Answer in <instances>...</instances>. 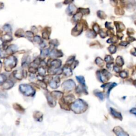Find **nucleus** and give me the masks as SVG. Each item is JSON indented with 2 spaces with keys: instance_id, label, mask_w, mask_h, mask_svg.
I'll return each mask as SVG.
<instances>
[{
  "instance_id": "obj_1",
  "label": "nucleus",
  "mask_w": 136,
  "mask_h": 136,
  "mask_svg": "<svg viewBox=\"0 0 136 136\" xmlns=\"http://www.w3.org/2000/svg\"><path fill=\"white\" fill-rule=\"evenodd\" d=\"M87 104L84 101L78 99L73 102L71 106V108L76 114H80L85 112L87 108Z\"/></svg>"
},
{
  "instance_id": "obj_2",
  "label": "nucleus",
  "mask_w": 136,
  "mask_h": 136,
  "mask_svg": "<svg viewBox=\"0 0 136 136\" xmlns=\"http://www.w3.org/2000/svg\"><path fill=\"white\" fill-rule=\"evenodd\" d=\"M17 59L14 56H11L6 59L4 61L5 69L7 71H10L17 65Z\"/></svg>"
},
{
  "instance_id": "obj_3",
  "label": "nucleus",
  "mask_w": 136,
  "mask_h": 136,
  "mask_svg": "<svg viewBox=\"0 0 136 136\" xmlns=\"http://www.w3.org/2000/svg\"><path fill=\"white\" fill-rule=\"evenodd\" d=\"M19 89H20V92L25 96H34L35 94V91L30 85H21L19 86Z\"/></svg>"
},
{
  "instance_id": "obj_4",
  "label": "nucleus",
  "mask_w": 136,
  "mask_h": 136,
  "mask_svg": "<svg viewBox=\"0 0 136 136\" xmlns=\"http://www.w3.org/2000/svg\"><path fill=\"white\" fill-rule=\"evenodd\" d=\"M75 82L72 80L65 81L62 84V88L65 91H70L75 87Z\"/></svg>"
},
{
  "instance_id": "obj_5",
  "label": "nucleus",
  "mask_w": 136,
  "mask_h": 136,
  "mask_svg": "<svg viewBox=\"0 0 136 136\" xmlns=\"http://www.w3.org/2000/svg\"><path fill=\"white\" fill-rule=\"evenodd\" d=\"M113 132L115 133L116 136H129V134L119 126L114 127L113 129Z\"/></svg>"
},
{
  "instance_id": "obj_6",
  "label": "nucleus",
  "mask_w": 136,
  "mask_h": 136,
  "mask_svg": "<svg viewBox=\"0 0 136 136\" xmlns=\"http://www.w3.org/2000/svg\"><path fill=\"white\" fill-rule=\"evenodd\" d=\"M61 61L60 60H54L50 63V69L55 70L56 69H59V68L61 65Z\"/></svg>"
},
{
  "instance_id": "obj_7",
  "label": "nucleus",
  "mask_w": 136,
  "mask_h": 136,
  "mask_svg": "<svg viewBox=\"0 0 136 136\" xmlns=\"http://www.w3.org/2000/svg\"><path fill=\"white\" fill-rule=\"evenodd\" d=\"M82 25L81 24H78L75 28L73 29L72 31V34L75 36V34H77V35H78L82 32Z\"/></svg>"
},
{
  "instance_id": "obj_8",
  "label": "nucleus",
  "mask_w": 136,
  "mask_h": 136,
  "mask_svg": "<svg viewBox=\"0 0 136 136\" xmlns=\"http://www.w3.org/2000/svg\"><path fill=\"white\" fill-rule=\"evenodd\" d=\"M60 78L59 77H56L54 78L53 80H52L49 83L50 86L53 89H56L59 87V85L60 83Z\"/></svg>"
},
{
  "instance_id": "obj_9",
  "label": "nucleus",
  "mask_w": 136,
  "mask_h": 136,
  "mask_svg": "<svg viewBox=\"0 0 136 136\" xmlns=\"http://www.w3.org/2000/svg\"><path fill=\"white\" fill-rule=\"evenodd\" d=\"M110 111L111 114H112V115L113 116L114 118H118V119L120 120H122L123 118H122V114L120 113V112H117L116 110L113 109V108H110Z\"/></svg>"
},
{
  "instance_id": "obj_10",
  "label": "nucleus",
  "mask_w": 136,
  "mask_h": 136,
  "mask_svg": "<svg viewBox=\"0 0 136 136\" xmlns=\"http://www.w3.org/2000/svg\"><path fill=\"white\" fill-rule=\"evenodd\" d=\"M46 98H47V102L48 105L52 107H54L56 105V102L55 100H54V98L52 96V95L49 94H46Z\"/></svg>"
},
{
  "instance_id": "obj_11",
  "label": "nucleus",
  "mask_w": 136,
  "mask_h": 136,
  "mask_svg": "<svg viewBox=\"0 0 136 136\" xmlns=\"http://www.w3.org/2000/svg\"><path fill=\"white\" fill-rule=\"evenodd\" d=\"M13 75L15 78H16L18 80H21L22 78L24 77V71L16 70L14 71Z\"/></svg>"
},
{
  "instance_id": "obj_12",
  "label": "nucleus",
  "mask_w": 136,
  "mask_h": 136,
  "mask_svg": "<svg viewBox=\"0 0 136 136\" xmlns=\"http://www.w3.org/2000/svg\"><path fill=\"white\" fill-rule=\"evenodd\" d=\"M43 114L39 111H35L34 113V118L36 121L41 122L43 120Z\"/></svg>"
},
{
  "instance_id": "obj_13",
  "label": "nucleus",
  "mask_w": 136,
  "mask_h": 136,
  "mask_svg": "<svg viewBox=\"0 0 136 136\" xmlns=\"http://www.w3.org/2000/svg\"><path fill=\"white\" fill-rule=\"evenodd\" d=\"M13 85H14V83H13L12 81L10 80L6 81L3 83L2 88L3 89H5V90H9V89L12 88L13 86Z\"/></svg>"
},
{
  "instance_id": "obj_14",
  "label": "nucleus",
  "mask_w": 136,
  "mask_h": 136,
  "mask_svg": "<svg viewBox=\"0 0 136 136\" xmlns=\"http://www.w3.org/2000/svg\"><path fill=\"white\" fill-rule=\"evenodd\" d=\"M63 72L65 76L67 77H70L72 75V72L71 69L70 68L68 67V65H65L63 69Z\"/></svg>"
},
{
  "instance_id": "obj_15",
  "label": "nucleus",
  "mask_w": 136,
  "mask_h": 136,
  "mask_svg": "<svg viewBox=\"0 0 136 136\" xmlns=\"http://www.w3.org/2000/svg\"><path fill=\"white\" fill-rule=\"evenodd\" d=\"M50 55L52 57H61V56H63V54H62L61 50L55 49L50 52Z\"/></svg>"
},
{
  "instance_id": "obj_16",
  "label": "nucleus",
  "mask_w": 136,
  "mask_h": 136,
  "mask_svg": "<svg viewBox=\"0 0 136 136\" xmlns=\"http://www.w3.org/2000/svg\"><path fill=\"white\" fill-rule=\"evenodd\" d=\"M76 7H75V5L73 4H70L69 5V7H68L67 10V12L68 14H69V15H71L73 14V13L75 12V10H76Z\"/></svg>"
},
{
  "instance_id": "obj_17",
  "label": "nucleus",
  "mask_w": 136,
  "mask_h": 136,
  "mask_svg": "<svg viewBox=\"0 0 136 136\" xmlns=\"http://www.w3.org/2000/svg\"><path fill=\"white\" fill-rule=\"evenodd\" d=\"M13 108L14 109L16 110V111H17L20 113H24L25 112V109L24 108L21 106L20 105H19L17 103H15L13 104Z\"/></svg>"
},
{
  "instance_id": "obj_18",
  "label": "nucleus",
  "mask_w": 136,
  "mask_h": 136,
  "mask_svg": "<svg viewBox=\"0 0 136 136\" xmlns=\"http://www.w3.org/2000/svg\"><path fill=\"white\" fill-rule=\"evenodd\" d=\"M17 50H18V47H17V46L16 45H11L7 48L6 51L9 54H10L14 53V52L17 51Z\"/></svg>"
},
{
  "instance_id": "obj_19",
  "label": "nucleus",
  "mask_w": 136,
  "mask_h": 136,
  "mask_svg": "<svg viewBox=\"0 0 136 136\" xmlns=\"http://www.w3.org/2000/svg\"><path fill=\"white\" fill-rule=\"evenodd\" d=\"M74 100H75L74 96L72 95H68V96H66L63 100H64V102L65 103L68 104L69 103H71Z\"/></svg>"
},
{
  "instance_id": "obj_20",
  "label": "nucleus",
  "mask_w": 136,
  "mask_h": 136,
  "mask_svg": "<svg viewBox=\"0 0 136 136\" xmlns=\"http://www.w3.org/2000/svg\"><path fill=\"white\" fill-rule=\"evenodd\" d=\"M63 93L61 92H57V91H54L52 93V96L54 98H61L63 96Z\"/></svg>"
},
{
  "instance_id": "obj_21",
  "label": "nucleus",
  "mask_w": 136,
  "mask_h": 136,
  "mask_svg": "<svg viewBox=\"0 0 136 136\" xmlns=\"http://www.w3.org/2000/svg\"><path fill=\"white\" fill-rule=\"evenodd\" d=\"M48 54H49V49H45L42 50L41 53H40V58L42 60H44L47 56Z\"/></svg>"
},
{
  "instance_id": "obj_22",
  "label": "nucleus",
  "mask_w": 136,
  "mask_h": 136,
  "mask_svg": "<svg viewBox=\"0 0 136 136\" xmlns=\"http://www.w3.org/2000/svg\"><path fill=\"white\" fill-rule=\"evenodd\" d=\"M2 40L3 41H4L5 42H10L12 40V38L10 35H9V34H7L3 36Z\"/></svg>"
},
{
  "instance_id": "obj_23",
  "label": "nucleus",
  "mask_w": 136,
  "mask_h": 136,
  "mask_svg": "<svg viewBox=\"0 0 136 136\" xmlns=\"http://www.w3.org/2000/svg\"><path fill=\"white\" fill-rule=\"evenodd\" d=\"M82 16V14H81L80 12L77 13L75 15H74V16H73V20H74L75 22H77V21H78L80 20Z\"/></svg>"
},
{
  "instance_id": "obj_24",
  "label": "nucleus",
  "mask_w": 136,
  "mask_h": 136,
  "mask_svg": "<svg viewBox=\"0 0 136 136\" xmlns=\"http://www.w3.org/2000/svg\"><path fill=\"white\" fill-rule=\"evenodd\" d=\"M15 36L17 37H24V32L22 29H20L17 31L15 33Z\"/></svg>"
},
{
  "instance_id": "obj_25",
  "label": "nucleus",
  "mask_w": 136,
  "mask_h": 136,
  "mask_svg": "<svg viewBox=\"0 0 136 136\" xmlns=\"http://www.w3.org/2000/svg\"><path fill=\"white\" fill-rule=\"evenodd\" d=\"M116 63L119 66H122L124 64L123 60L121 56H118L116 60Z\"/></svg>"
},
{
  "instance_id": "obj_26",
  "label": "nucleus",
  "mask_w": 136,
  "mask_h": 136,
  "mask_svg": "<svg viewBox=\"0 0 136 136\" xmlns=\"http://www.w3.org/2000/svg\"><path fill=\"white\" fill-rule=\"evenodd\" d=\"M76 79L78 81V82H80L81 85L85 86V80L84 77L82 76H77Z\"/></svg>"
},
{
  "instance_id": "obj_27",
  "label": "nucleus",
  "mask_w": 136,
  "mask_h": 136,
  "mask_svg": "<svg viewBox=\"0 0 136 136\" xmlns=\"http://www.w3.org/2000/svg\"><path fill=\"white\" fill-rule=\"evenodd\" d=\"M80 11V13L82 14H89V13L90 11H89V10L88 9H82V8H79L78 10Z\"/></svg>"
},
{
  "instance_id": "obj_28",
  "label": "nucleus",
  "mask_w": 136,
  "mask_h": 136,
  "mask_svg": "<svg viewBox=\"0 0 136 136\" xmlns=\"http://www.w3.org/2000/svg\"><path fill=\"white\" fill-rule=\"evenodd\" d=\"M5 80H6V77L3 75L0 74V86L3 85V83L6 81Z\"/></svg>"
},
{
  "instance_id": "obj_29",
  "label": "nucleus",
  "mask_w": 136,
  "mask_h": 136,
  "mask_svg": "<svg viewBox=\"0 0 136 136\" xmlns=\"http://www.w3.org/2000/svg\"><path fill=\"white\" fill-rule=\"evenodd\" d=\"M95 32L92 30H89L87 32V36L89 38H93L95 37Z\"/></svg>"
},
{
  "instance_id": "obj_30",
  "label": "nucleus",
  "mask_w": 136,
  "mask_h": 136,
  "mask_svg": "<svg viewBox=\"0 0 136 136\" xmlns=\"http://www.w3.org/2000/svg\"><path fill=\"white\" fill-rule=\"evenodd\" d=\"M3 29L4 30L5 32H11V27L10 26V25H4V26H3Z\"/></svg>"
},
{
  "instance_id": "obj_31",
  "label": "nucleus",
  "mask_w": 136,
  "mask_h": 136,
  "mask_svg": "<svg viewBox=\"0 0 136 136\" xmlns=\"http://www.w3.org/2000/svg\"><path fill=\"white\" fill-rule=\"evenodd\" d=\"M96 63L97 65H100V66H102L103 65V64H104V61H103V60L100 59V57H97L96 60Z\"/></svg>"
},
{
  "instance_id": "obj_32",
  "label": "nucleus",
  "mask_w": 136,
  "mask_h": 136,
  "mask_svg": "<svg viewBox=\"0 0 136 136\" xmlns=\"http://www.w3.org/2000/svg\"><path fill=\"white\" fill-rule=\"evenodd\" d=\"M42 36L43 38L47 39L49 38L50 33L47 32V31H44V32L42 33Z\"/></svg>"
},
{
  "instance_id": "obj_33",
  "label": "nucleus",
  "mask_w": 136,
  "mask_h": 136,
  "mask_svg": "<svg viewBox=\"0 0 136 136\" xmlns=\"http://www.w3.org/2000/svg\"><path fill=\"white\" fill-rule=\"evenodd\" d=\"M116 50V47L114 45H111V46H110L109 47H108V50H109L110 53H112V54L115 53Z\"/></svg>"
},
{
  "instance_id": "obj_34",
  "label": "nucleus",
  "mask_w": 136,
  "mask_h": 136,
  "mask_svg": "<svg viewBox=\"0 0 136 136\" xmlns=\"http://www.w3.org/2000/svg\"><path fill=\"white\" fill-rule=\"evenodd\" d=\"M38 72L41 76H43V75H44L45 74V70L43 67L39 68L38 69Z\"/></svg>"
},
{
  "instance_id": "obj_35",
  "label": "nucleus",
  "mask_w": 136,
  "mask_h": 136,
  "mask_svg": "<svg viewBox=\"0 0 136 136\" xmlns=\"http://www.w3.org/2000/svg\"><path fill=\"white\" fill-rule=\"evenodd\" d=\"M34 41L35 42L39 44V43H41L42 40H41V38H40V37L39 36H36L35 37H34Z\"/></svg>"
},
{
  "instance_id": "obj_36",
  "label": "nucleus",
  "mask_w": 136,
  "mask_h": 136,
  "mask_svg": "<svg viewBox=\"0 0 136 136\" xmlns=\"http://www.w3.org/2000/svg\"><path fill=\"white\" fill-rule=\"evenodd\" d=\"M75 57V56H72L70 59L68 60V61L67 62V64H72L73 63V61H74Z\"/></svg>"
},
{
  "instance_id": "obj_37",
  "label": "nucleus",
  "mask_w": 136,
  "mask_h": 136,
  "mask_svg": "<svg viewBox=\"0 0 136 136\" xmlns=\"http://www.w3.org/2000/svg\"><path fill=\"white\" fill-rule=\"evenodd\" d=\"M97 15H98V17H100V18H103V19H104L105 18V17H106V15H105V13L103 12H102V11H98V12H97Z\"/></svg>"
},
{
  "instance_id": "obj_38",
  "label": "nucleus",
  "mask_w": 136,
  "mask_h": 136,
  "mask_svg": "<svg viewBox=\"0 0 136 136\" xmlns=\"http://www.w3.org/2000/svg\"><path fill=\"white\" fill-rule=\"evenodd\" d=\"M39 85L40 86H41L44 89H46L47 88V85L45 83L44 81H39Z\"/></svg>"
},
{
  "instance_id": "obj_39",
  "label": "nucleus",
  "mask_w": 136,
  "mask_h": 136,
  "mask_svg": "<svg viewBox=\"0 0 136 136\" xmlns=\"http://www.w3.org/2000/svg\"><path fill=\"white\" fill-rule=\"evenodd\" d=\"M95 95H96L97 97H98L100 98L101 100H103L104 96H103V95L102 93H100V92L96 93H95Z\"/></svg>"
},
{
  "instance_id": "obj_40",
  "label": "nucleus",
  "mask_w": 136,
  "mask_h": 136,
  "mask_svg": "<svg viewBox=\"0 0 136 136\" xmlns=\"http://www.w3.org/2000/svg\"><path fill=\"white\" fill-rule=\"evenodd\" d=\"M26 36H27V37L29 38H32L33 36H34V34L32 32H29V31H28V32H26Z\"/></svg>"
},
{
  "instance_id": "obj_41",
  "label": "nucleus",
  "mask_w": 136,
  "mask_h": 136,
  "mask_svg": "<svg viewBox=\"0 0 136 136\" xmlns=\"http://www.w3.org/2000/svg\"><path fill=\"white\" fill-rule=\"evenodd\" d=\"M105 61L106 62L108 63V62H110L111 61H113V58L110 55H107L105 57Z\"/></svg>"
},
{
  "instance_id": "obj_42",
  "label": "nucleus",
  "mask_w": 136,
  "mask_h": 136,
  "mask_svg": "<svg viewBox=\"0 0 136 136\" xmlns=\"http://www.w3.org/2000/svg\"><path fill=\"white\" fill-rule=\"evenodd\" d=\"M6 53L2 49H0V57L1 58H4L6 55Z\"/></svg>"
},
{
  "instance_id": "obj_43",
  "label": "nucleus",
  "mask_w": 136,
  "mask_h": 136,
  "mask_svg": "<svg viewBox=\"0 0 136 136\" xmlns=\"http://www.w3.org/2000/svg\"><path fill=\"white\" fill-rule=\"evenodd\" d=\"M116 86V83H113L112 84H111L110 85V87H109V89H108V93H107V94L108 95H109V93L110 92V91L111 90V89L113 88L114 86Z\"/></svg>"
},
{
  "instance_id": "obj_44",
  "label": "nucleus",
  "mask_w": 136,
  "mask_h": 136,
  "mask_svg": "<svg viewBox=\"0 0 136 136\" xmlns=\"http://www.w3.org/2000/svg\"><path fill=\"white\" fill-rule=\"evenodd\" d=\"M127 75H128L127 73L126 72H125V71L121 72L120 73V75L122 78H126L127 77Z\"/></svg>"
},
{
  "instance_id": "obj_45",
  "label": "nucleus",
  "mask_w": 136,
  "mask_h": 136,
  "mask_svg": "<svg viewBox=\"0 0 136 136\" xmlns=\"http://www.w3.org/2000/svg\"><path fill=\"white\" fill-rule=\"evenodd\" d=\"M100 35L102 38H105L106 36V34L104 32L103 30H101L100 31Z\"/></svg>"
},
{
  "instance_id": "obj_46",
  "label": "nucleus",
  "mask_w": 136,
  "mask_h": 136,
  "mask_svg": "<svg viewBox=\"0 0 136 136\" xmlns=\"http://www.w3.org/2000/svg\"><path fill=\"white\" fill-rule=\"evenodd\" d=\"M29 71L30 72H31V73H35V72H36V68H35L31 67V68H30V69H29Z\"/></svg>"
},
{
  "instance_id": "obj_47",
  "label": "nucleus",
  "mask_w": 136,
  "mask_h": 136,
  "mask_svg": "<svg viewBox=\"0 0 136 136\" xmlns=\"http://www.w3.org/2000/svg\"><path fill=\"white\" fill-rule=\"evenodd\" d=\"M93 29H94V30L95 32H98L99 29H100V28H99L98 25H95V26H93Z\"/></svg>"
},
{
  "instance_id": "obj_48",
  "label": "nucleus",
  "mask_w": 136,
  "mask_h": 136,
  "mask_svg": "<svg viewBox=\"0 0 136 136\" xmlns=\"http://www.w3.org/2000/svg\"><path fill=\"white\" fill-rule=\"evenodd\" d=\"M130 112L131 113L133 114L136 116V108H132L131 110H130Z\"/></svg>"
},
{
  "instance_id": "obj_49",
  "label": "nucleus",
  "mask_w": 136,
  "mask_h": 136,
  "mask_svg": "<svg viewBox=\"0 0 136 136\" xmlns=\"http://www.w3.org/2000/svg\"><path fill=\"white\" fill-rule=\"evenodd\" d=\"M114 69L115 71H116V72H118L120 71V69H119V67H118V66H114Z\"/></svg>"
},
{
  "instance_id": "obj_50",
  "label": "nucleus",
  "mask_w": 136,
  "mask_h": 136,
  "mask_svg": "<svg viewBox=\"0 0 136 136\" xmlns=\"http://www.w3.org/2000/svg\"><path fill=\"white\" fill-rule=\"evenodd\" d=\"M113 66V65L112 63H111H111H108V64H107L106 65V67H107V68H108V69H111Z\"/></svg>"
},
{
  "instance_id": "obj_51",
  "label": "nucleus",
  "mask_w": 136,
  "mask_h": 136,
  "mask_svg": "<svg viewBox=\"0 0 136 136\" xmlns=\"http://www.w3.org/2000/svg\"><path fill=\"white\" fill-rule=\"evenodd\" d=\"M120 45H123V46H126L127 45V43L125 42H121V43H120Z\"/></svg>"
},
{
  "instance_id": "obj_52",
  "label": "nucleus",
  "mask_w": 136,
  "mask_h": 136,
  "mask_svg": "<svg viewBox=\"0 0 136 136\" xmlns=\"http://www.w3.org/2000/svg\"><path fill=\"white\" fill-rule=\"evenodd\" d=\"M2 44H3V40L2 39L0 38V47H2Z\"/></svg>"
},
{
  "instance_id": "obj_53",
  "label": "nucleus",
  "mask_w": 136,
  "mask_h": 136,
  "mask_svg": "<svg viewBox=\"0 0 136 136\" xmlns=\"http://www.w3.org/2000/svg\"><path fill=\"white\" fill-rule=\"evenodd\" d=\"M4 7V5H3V3L0 2V9H2Z\"/></svg>"
},
{
  "instance_id": "obj_54",
  "label": "nucleus",
  "mask_w": 136,
  "mask_h": 136,
  "mask_svg": "<svg viewBox=\"0 0 136 136\" xmlns=\"http://www.w3.org/2000/svg\"><path fill=\"white\" fill-rule=\"evenodd\" d=\"M2 67V62H1V61H0V70H1Z\"/></svg>"
}]
</instances>
